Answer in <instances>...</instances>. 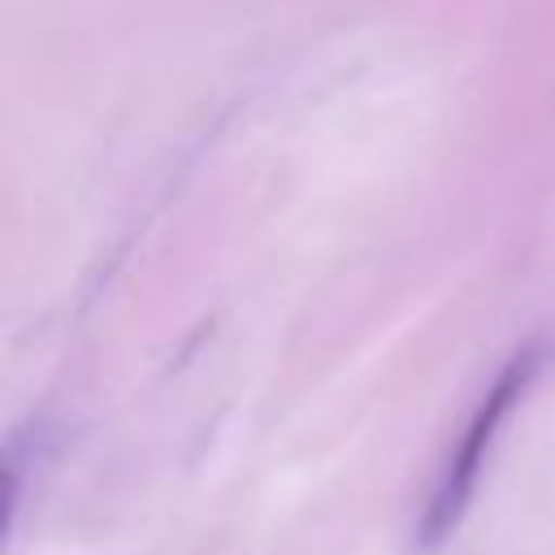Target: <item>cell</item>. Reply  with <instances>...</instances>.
<instances>
[{
	"mask_svg": "<svg viewBox=\"0 0 555 555\" xmlns=\"http://www.w3.org/2000/svg\"><path fill=\"white\" fill-rule=\"evenodd\" d=\"M546 364H551V347L542 338H533L499 369L490 390L477 399V408L468 412V421H464L455 447L447 451V460H442V468L434 477V490L425 499V512H421V538L425 542H438L460 525V516H464V507H468V499L477 490V477H481V468L490 460V447L499 442V429L507 425L516 403L533 390V382L542 377Z\"/></svg>",
	"mask_w": 555,
	"mask_h": 555,
	"instance_id": "obj_1",
	"label": "cell"
}]
</instances>
